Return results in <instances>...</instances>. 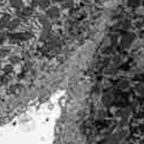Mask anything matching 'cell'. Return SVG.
I'll list each match as a JSON object with an SVG mask.
<instances>
[{
	"label": "cell",
	"mask_w": 144,
	"mask_h": 144,
	"mask_svg": "<svg viewBox=\"0 0 144 144\" xmlns=\"http://www.w3.org/2000/svg\"><path fill=\"white\" fill-rule=\"evenodd\" d=\"M6 36L9 37L11 39H29L31 35L28 32H17V34H8Z\"/></svg>",
	"instance_id": "obj_1"
},
{
	"label": "cell",
	"mask_w": 144,
	"mask_h": 144,
	"mask_svg": "<svg viewBox=\"0 0 144 144\" xmlns=\"http://www.w3.org/2000/svg\"><path fill=\"white\" fill-rule=\"evenodd\" d=\"M9 22H11V15H9V14H5V15L1 17V20H0V28L1 29L7 28Z\"/></svg>",
	"instance_id": "obj_2"
},
{
	"label": "cell",
	"mask_w": 144,
	"mask_h": 144,
	"mask_svg": "<svg viewBox=\"0 0 144 144\" xmlns=\"http://www.w3.org/2000/svg\"><path fill=\"white\" fill-rule=\"evenodd\" d=\"M19 24H20V20H19V19H16V20H13L12 22H9L8 26H7V27H8L9 30H14V29H15L16 27L19 26Z\"/></svg>",
	"instance_id": "obj_3"
},
{
	"label": "cell",
	"mask_w": 144,
	"mask_h": 144,
	"mask_svg": "<svg viewBox=\"0 0 144 144\" xmlns=\"http://www.w3.org/2000/svg\"><path fill=\"white\" fill-rule=\"evenodd\" d=\"M11 1V5L13 7H15V8H20V7H22V1L21 0H9Z\"/></svg>",
	"instance_id": "obj_4"
},
{
	"label": "cell",
	"mask_w": 144,
	"mask_h": 144,
	"mask_svg": "<svg viewBox=\"0 0 144 144\" xmlns=\"http://www.w3.org/2000/svg\"><path fill=\"white\" fill-rule=\"evenodd\" d=\"M8 53H9L8 50H2V49H0V59L4 58V57H6Z\"/></svg>",
	"instance_id": "obj_5"
},
{
	"label": "cell",
	"mask_w": 144,
	"mask_h": 144,
	"mask_svg": "<svg viewBox=\"0 0 144 144\" xmlns=\"http://www.w3.org/2000/svg\"><path fill=\"white\" fill-rule=\"evenodd\" d=\"M4 70H5V73L9 74V73H11L12 70H13V67H12V65H7V66H5Z\"/></svg>",
	"instance_id": "obj_6"
},
{
	"label": "cell",
	"mask_w": 144,
	"mask_h": 144,
	"mask_svg": "<svg viewBox=\"0 0 144 144\" xmlns=\"http://www.w3.org/2000/svg\"><path fill=\"white\" fill-rule=\"evenodd\" d=\"M31 13H32V11H31V8H29V7H28V8H24L23 9V14H24V15H30Z\"/></svg>",
	"instance_id": "obj_7"
},
{
	"label": "cell",
	"mask_w": 144,
	"mask_h": 144,
	"mask_svg": "<svg viewBox=\"0 0 144 144\" xmlns=\"http://www.w3.org/2000/svg\"><path fill=\"white\" fill-rule=\"evenodd\" d=\"M5 38H6V34H4V32H0V44H1L2 42L5 41Z\"/></svg>",
	"instance_id": "obj_8"
},
{
	"label": "cell",
	"mask_w": 144,
	"mask_h": 144,
	"mask_svg": "<svg viewBox=\"0 0 144 144\" xmlns=\"http://www.w3.org/2000/svg\"><path fill=\"white\" fill-rule=\"evenodd\" d=\"M11 62H12V63L19 62V58H17V57H12V58H11Z\"/></svg>",
	"instance_id": "obj_9"
},
{
	"label": "cell",
	"mask_w": 144,
	"mask_h": 144,
	"mask_svg": "<svg viewBox=\"0 0 144 144\" xmlns=\"http://www.w3.org/2000/svg\"><path fill=\"white\" fill-rule=\"evenodd\" d=\"M47 4H49V0H41V5L42 6H47Z\"/></svg>",
	"instance_id": "obj_10"
},
{
	"label": "cell",
	"mask_w": 144,
	"mask_h": 144,
	"mask_svg": "<svg viewBox=\"0 0 144 144\" xmlns=\"http://www.w3.org/2000/svg\"><path fill=\"white\" fill-rule=\"evenodd\" d=\"M37 1H38V0H32V4L36 5V4H37Z\"/></svg>",
	"instance_id": "obj_11"
},
{
	"label": "cell",
	"mask_w": 144,
	"mask_h": 144,
	"mask_svg": "<svg viewBox=\"0 0 144 144\" xmlns=\"http://www.w3.org/2000/svg\"><path fill=\"white\" fill-rule=\"evenodd\" d=\"M0 68H1V62H0Z\"/></svg>",
	"instance_id": "obj_12"
}]
</instances>
